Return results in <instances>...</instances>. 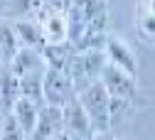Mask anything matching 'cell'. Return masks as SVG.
Listing matches in <instances>:
<instances>
[{
	"label": "cell",
	"mask_w": 155,
	"mask_h": 140,
	"mask_svg": "<svg viewBox=\"0 0 155 140\" xmlns=\"http://www.w3.org/2000/svg\"><path fill=\"white\" fill-rule=\"evenodd\" d=\"M62 130H64L71 140H89V135L94 133V130H91V123H89V116H86V111L81 108L76 93L62 106Z\"/></svg>",
	"instance_id": "6"
},
{
	"label": "cell",
	"mask_w": 155,
	"mask_h": 140,
	"mask_svg": "<svg viewBox=\"0 0 155 140\" xmlns=\"http://www.w3.org/2000/svg\"><path fill=\"white\" fill-rule=\"evenodd\" d=\"M59 130H62V108L42 103L40 106V116H37V123H35L32 133L27 135V140H49Z\"/></svg>",
	"instance_id": "7"
},
{
	"label": "cell",
	"mask_w": 155,
	"mask_h": 140,
	"mask_svg": "<svg viewBox=\"0 0 155 140\" xmlns=\"http://www.w3.org/2000/svg\"><path fill=\"white\" fill-rule=\"evenodd\" d=\"M0 67H3V64H0Z\"/></svg>",
	"instance_id": "19"
},
{
	"label": "cell",
	"mask_w": 155,
	"mask_h": 140,
	"mask_svg": "<svg viewBox=\"0 0 155 140\" xmlns=\"http://www.w3.org/2000/svg\"><path fill=\"white\" fill-rule=\"evenodd\" d=\"M135 32L143 42L153 44L155 39V22H153V0H138L135 3Z\"/></svg>",
	"instance_id": "11"
},
{
	"label": "cell",
	"mask_w": 155,
	"mask_h": 140,
	"mask_svg": "<svg viewBox=\"0 0 155 140\" xmlns=\"http://www.w3.org/2000/svg\"><path fill=\"white\" fill-rule=\"evenodd\" d=\"M40 59L45 69H57V71H64L69 64V57L74 52V47L69 42H59V44H42L40 49Z\"/></svg>",
	"instance_id": "10"
},
{
	"label": "cell",
	"mask_w": 155,
	"mask_h": 140,
	"mask_svg": "<svg viewBox=\"0 0 155 140\" xmlns=\"http://www.w3.org/2000/svg\"><path fill=\"white\" fill-rule=\"evenodd\" d=\"M42 74H45V67H42V69H32V71H27V74H22V76H17L20 96L42 103Z\"/></svg>",
	"instance_id": "13"
},
{
	"label": "cell",
	"mask_w": 155,
	"mask_h": 140,
	"mask_svg": "<svg viewBox=\"0 0 155 140\" xmlns=\"http://www.w3.org/2000/svg\"><path fill=\"white\" fill-rule=\"evenodd\" d=\"M42 3H64V0H42Z\"/></svg>",
	"instance_id": "18"
},
{
	"label": "cell",
	"mask_w": 155,
	"mask_h": 140,
	"mask_svg": "<svg viewBox=\"0 0 155 140\" xmlns=\"http://www.w3.org/2000/svg\"><path fill=\"white\" fill-rule=\"evenodd\" d=\"M20 96V84H17V76L8 69L0 67V108H5V113H10L12 103Z\"/></svg>",
	"instance_id": "12"
},
{
	"label": "cell",
	"mask_w": 155,
	"mask_h": 140,
	"mask_svg": "<svg viewBox=\"0 0 155 140\" xmlns=\"http://www.w3.org/2000/svg\"><path fill=\"white\" fill-rule=\"evenodd\" d=\"M74 93L76 91H74V84H71V79L67 76V71L45 69V74H42V103L62 108Z\"/></svg>",
	"instance_id": "5"
},
{
	"label": "cell",
	"mask_w": 155,
	"mask_h": 140,
	"mask_svg": "<svg viewBox=\"0 0 155 140\" xmlns=\"http://www.w3.org/2000/svg\"><path fill=\"white\" fill-rule=\"evenodd\" d=\"M106 64V57H104V49H91V52H71L69 57V64H67V76L71 79L74 84V91H79L84 84L99 79L101 69Z\"/></svg>",
	"instance_id": "2"
},
{
	"label": "cell",
	"mask_w": 155,
	"mask_h": 140,
	"mask_svg": "<svg viewBox=\"0 0 155 140\" xmlns=\"http://www.w3.org/2000/svg\"><path fill=\"white\" fill-rule=\"evenodd\" d=\"M0 140H25V133L20 130V125L15 123V118L10 113L3 116V123H0Z\"/></svg>",
	"instance_id": "15"
},
{
	"label": "cell",
	"mask_w": 155,
	"mask_h": 140,
	"mask_svg": "<svg viewBox=\"0 0 155 140\" xmlns=\"http://www.w3.org/2000/svg\"><path fill=\"white\" fill-rule=\"evenodd\" d=\"M12 30H15V37H17V44L25 47V49H40L45 44L42 39V30L40 25L30 17H20L12 22Z\"/></svg>",
	"instance_id": "9"
},
{
	"label": "cell",
	"mask_w": 155,
	"mask_h": 140,
	"mask_svg": "<svg viewBox=\"0 0 155 140\" xmlns=\"http://www.w3.org/2000/svg\"><path fill=\"white\" fill-rule=\"evenodd\" d=\"M40 101H32V98H25V96H17V101L12 103L10 108V116L15 118V123L20 125V130L25 133V140L27 135L32 133L35 123H37V116H40Z\"/></svg>",
	"instance_id": "8"
},
{
	"label": "cell",
	"mask_w": 155,
	"mask_h": 140,
	"mask_svg": "<svg viewBox=\"0 0 155 140\" xmlns=\"http://www.w3.org/2000/svg\"><path fill=\"white\" fill-rule=\"evenodd\" d=\"M76 98H79L81 108L89 116L91 130H111V96L104 89L101 79H94V81L84 84L79 91H76Z\"/></svg>",
	"instance_id": "1"
},
{
	"label": "cell",
	"mask_w": 155,
	"mask_h": 140,
	"mask_svg": "<svg viewBox=\"0 0 155 140\" xmlns=\"http://www.w3.org/2000/svg\"><path fill=\"white\" fill-rule=\"evenodd\" d=\"M101 49H104V57H106V64L126 71L128 76H138V57H135L133 47L126 39L116 37V34H106Z\"/></svg>",
	"instance_id": "4"
},
{
	"label": "cell",
	"mask_w": 155,
	"mask_h": 140,
	"mask_svg": "<svg viewBox=\"0 0 155 140\" xmlns=\"http://www.w3.org/2000/svg\"><path fill=\"white\" fill-rule=\"evenodd\" d=\"M89 140H113V135H111V130H94L89 135Z\"/></svg>",
	"instance_id": "16"
},
{
	"label": "cell",
	"mask_w": 155,
	"mask_h": 140,
	"mask_svg": "<svg viewBox=\"0 0 155 140\" xmlns=\"http://www.w3.org/2000/svg\"><path fill=\"white\" fill-rule=\"evenodd\" d=\"M99 79H101L104 89L108 91L111 101H123V103H128V101L135 98V93H138V81H135V76H128L126 71L116 69V67H111V64H104Z\"/></svg>",
	"instance_id": "3"
},
{
	"label": "cell",
	"mask_w": 155,
	"mask_h": 140,
	"mask_svg": "<svg viewBox=\"0 0 155 140\" xmlns=\"http://www.w3.org/2000/svg\"><path fill=\"white\" fill-rule=\"evenodd\" d=\"M49 140H71V138H69V135H67L64 130H59V133H54V135H52Z\"/></svg>",
	"instance_id": "17"
},
{
	"label": "cell",
	"mask_w": 155,
	"mask_h": 140,
	"mask_svg": "<svg viewBox=\"0 0 155 140\" xmlns=\"http://www.w3.org/2000/svg\"><path fill=\"white\" fill-rule=\"evenodd\" d=\"M17 49H20V44H17L12 22L3 20V22H0V64H10L12 57L17 54Z\"/></svg>",
	"instance_id": "14"
}]
</instances>
